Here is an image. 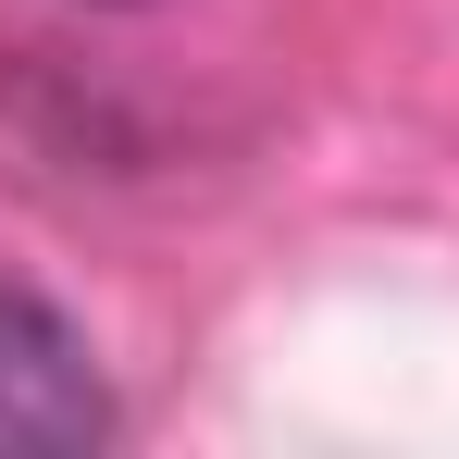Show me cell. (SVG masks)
I'll return each instance as SVG.
<instances>
[{
    "mask_svg": "<svg viewBox=\"0 0 459 459\" xmlns=\"http://www.w3.org/2000/svg\"><path fill=\"white\" fill-rule=\"evenodd\" d=\"M100 435H112V397H100L87 335L50 299L0 286V459H75Z\"/></svg>",
    "mask_w": 459,
    "mask_h": 459,
    "instance_id": "1",
    "label": "cell"
}]
</instances>
